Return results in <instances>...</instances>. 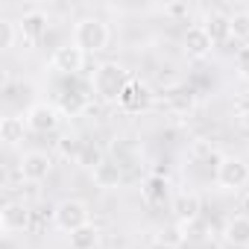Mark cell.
I'll use <instances>...</instances> for the list:
<instances>
[{"instance_id": "12", "label": "cell", "mask_w": 249, "mask_h": 249, "mask_svg": "<svg viewBox=\"0 0 249 249\" xmlns=\"http://www.w3.org/2000/svg\"><path fill=\"white\" fill-rule=\"evenodd\" d=\"M18 33H21V38H24L27 44L38 41V38L47 33V12H41V9H30V12H24L21 21H18Z\"/></svg>"}, {"instance_id": "10", "label": "cell", "mask_w": 249, "mask_h": 249, "mask_svg": "<svg viewBox=\"0 0 249 249\" xmlns=\"http://www.w3.org/2000/svg\"><path fill=\"white\" fill-rule=\"evenodd\" d=\"M153 103V91H150V85L147 82H141V79H132L129 85H126V91H123V97H120V108H126V111H141V108H147Z\"/></svg>"}, {"instance_id": "18", "label": "cell", "mask_w": 249, "mask_h": 249, "mask_svg": "<svg viewBox=\"0 0 249 249\" xmlns=\"http://www.w3.org/2000/svg\"><path fill=\"white\" fill-rule=\"evenodd\" d=\"M100 246V229L94 223L71 231V249H97Z\"/></svg>"}, {"instance_id": "6", "label": "cell", "mask_w": 249, "mask_h": 249, "mask_svg": "<svg viewBox=\"0 0 249 249\" xmlns=\"http://www.w3.org/2000/svg\"><path fill=\"white\" fill-rule=\"evenodd\" d=\"M18 170H21V179H24V182L38 185V182H44V179L50 176V170H53V159H50L44 150H30V153L21 156Z\"/></svg>"}, {"instance_id": "16", "label": "cell", "mask_w": 249, "mask_h": 249, "mask_svg": "<svg viewBox=\"0 0 249 249\" xmlns=\"http://www.w3.org/2000/svg\"><path fill=\"white\" fill-rule=\"evenodd\" d=\"M27 117H18V114H3L0 117V141L6 147H15L18 141H24L27 135Z\"/></svg>"}, {"instance_id": "14", "label": "cell", "mask_w": 249, "mask_h": 249, "mask_svg": "<svg viewBox=\"0 0 249 249\" xmlns=\"http://www.w3.org/2000/svg\"><path fill=\"white\" fill-rule=\"evenodd\" d=\"M223 240L234 249H249V217H229L223 226Z\"/></svg>"}, {"instance_id": "20", "label": "cell", "mask_w": 249, "mask_h": 249, "mask_svg": "<svg viewBox=\"0 0 249 249\" xmlns=\"http://www.w3.org/2000/svg\"><path fill=\"white\" fill-rule=\"evenodd\" d=\"M88 106V97L85 94H79V91H62V100H59V111H65V114H79L82 108Z\"/></svg>"}, {"instance_id": "5", "label": "cell", "mask_w": 249, "mask_h": 249, "mask_svg": "<svg viewBox=\"0 0 249 249\" xmlns=\"http://www.w3.org/2000/svg\"><path fill=\"white\" fill-rule=\"evenodd\" d=\"M85 59H88V53L71 41V44H62V47L53 50V56H50V68L59 71L62 76H79L82 68H85Z\"/></svg>"}, {"instance_id": "15", "label": "cell", "mask_w": 249, "mask_h": 249, "mask_svg": "<svg viewBox=\"0 0 249 249\" xmlns=\"http://www.w3.org/2000/svg\"><path fill=\"white\" fill-rule=\"evenodd\" d=\"M173 191H170V182L164 179V176H150L147 182H144V188H141V196H144V202L147 205H164V202H173V196H170Z\"/></svg>"}, {"instance_id": "2", "label": "cell", "mask_w": 249, "mask_h": 249, "mask_svg": "<svg viewBox=\"0 0 249 249\" xmlns=\"http://www.w3.org/2000/svg\"><path fill=\"white\" fill-rule=\"evenodd\" d=\"M73 44L82 47L85 53H100V50H106V44H108V27H106V21L97 18V15L79 18L76 27H73Z\"/></svg>"}, {"instance_id": "11", "label": "cell", "mask_w": 249, "mask_h": 249, "mask_svg": "<svg viewBox=\"0 0 249 249\" xmlns=\"http://www.w3.org/2000/svg\"><path fill=\"white\" fill-rule=\"evenodd\" d=\"M173 214L179 223H188V220H199V211H202V199L196 191H179L170 202Z\"/></svg>"}, {"instance_id": "23", "label": "cell", "mask_w": 249, "mask_h": 249, "mask_svg": "<svg viewBox=\"0 0 249 249\" xmlns=\"http://www.w3.org/2000/svg\"><path fill=\"white\" fill-rule=\"evenodd\" d=\"M15 36H18V27L6 18H0V50H9L15 44Z\"/></svg>"}, {"instance_id": "24", "label": "cell", "mask_w": 249, "mask_h": 249, "mask_svg": "<svg viewBox=\"0 0 249 249\" xmlns=\"http://www.w3.org/2000/svg\"><path fill=\"white\" fill-rule=\"evenodd\" d=\"M234 68H237V76L249 82V41L237 50V59H234Z\"/></svg>"}, {"instance_id": "1", "label": "cell", "mask_w": 249, "mask_h": 249, "mask_svg": "<svg viewBox=\"0 0 249 249\" xmlns=\"http://www.w3.org/2000/svg\"><path fill=\"white\" fill-rule=\"evenodd\" d=\"M129 82H132L129 71L123 68V65H117V62H100V65L94 68V76H91L94 94H97V100L106 103V106H117Z\"/></svg>"}, {"instance_id": "4", "label": "cell", "mask_w": 249, "mask_h": 249, "mask_svg": "<svg viewBox=\"0 0 249 249\" xmlns=\"http://www.w3.org/2000/svg\"><path fill=\"white\" fill-rule=\"evenodd\" d=\"M214 179H217V185L226 188V191H240V188H246V182H249V164H246L243 159H237V156H226V159H220Z\"/></svg>"}, {"instance_id": "19", "label": "cell", "mask_w": 249, "mask_h": 249, "mask_svg": "<svg viewBox=\"0 0 249 249\" xmlns=\"http://www.w3.org/2000/svg\"><path fill=\"white\" fill-rule=\"evenodd\" d=\"M194 103H196V97H194L191 88H173V91H167V106H170L173 111H179V114L191 111Z\"/></svg>"}, {"instance_id": "25", "label": "cell", "mask_w": 249, "mask_h": 249, "mask_svg": "<svg viewBox=\"0 0 249 249\" xmlns=\"http://www.w3.org/2000/svg\"><path fill=\"white\" fill-rule=\"evenodd\" d=\"M237 120H240V126L249 132V100H243V103H237Z\"/></svg>"}, {"instance_id": "21", "label": "cell", "mask_w": 249, "mask_h": 249, "mask_svg": "<svg viewBox=\"0 0 249 249\" xmlns=\"http://www.w3.org/2000/svg\"><path fill=\"white\" fill-rule=\"evenodd\" d=\"M106 159H103V153L94 147V144H85V150H82V156L76 159V164H82V167H88V170H94L97 164H103Z\"/></svg>"}, {"instance_id": "27", "label": "cell", "mask_w": 249, "mask_h": 249, "mask_svg": "<svg viewBox=\"0 0 249 249\" xmlns=\"http://www.w3.org/2000/svg\"><path fill=\"white\" fill-rule=\"evenodd\" d=\"M167 12H170V15H188L191 9H188L185 3H173V6H167Z\"/></svg>"}, {"instance_id": "22", "label": "cell", "mask_w": 249, "mask_h": 249, "mask_svg": "<svg viewBox=\"0 0 249 249\" xmlns=\"http://www.w3.org/2000/svg\"><path fill=\"white\" fill-rule=\"evenodd\" d=\"M231 38H249V12L231 15Z\"/></svg>"}, {"instance_id": "26", "label": "cell", "mask_w": 249, "mask_h": 249, "mask_svg": "<svg viewBox=\"0 0 249 249\" xmlns=\"http://www.w3.org/2000/svg\"><path fill=\"white\" fill-rule=\"evenodd\" d=\"M147 249H179L173 240H164V237H156V240H150L147 243Z\"/></svg>"}, {"instance_id": "17", "label": "cell", "mask_w": 249, "mask_h": 249, "mask_svg": "<svg viewBox=\"0 0 249 249\" xmlns=\"http://www.w3.org/2000/svg\"><path fill=\"white\" fill-rule=\"evenodd\" d=\"M91 176H94V185L97 188H103V191H111V188H117L120 185V179H123V173H120V164H114V161H103V164H97L94 170H91Z\"/></svg>"}, {"instance_id": "8", "label": "cell", "mask_w": 249, "mask_h": 249, "mask_svg": "<svg viewBox=\"0 0 249 249\" xmlns=\"http://www.w3.org/2000/svg\"><path fill=\"white\" fill-rule=\"evenodd\" d=\"M27 226H30V208L24 202H6L0 208V229H3V234L24 231Z\"/></svg>"}, {"instance_id": "13", "label": "cell", "mask_w": 249, "mask_h": 249, "mask_svg": "<svg viewBox=\"0 0 249 249\" xmlns=\"http://www.w3.org/2000/svg\"><path fill=\"white\" fill-rule=\"evenodd\" d=\"M202 30L208 33V38L217 44H226L231 41V15H223V12H208L205 21H202Z\"/></svg>"}, {"instance_id": "9", "label": "cell", "mask_w": 249, "mask_h": 249, "mask_svg": "<svg viewBox=\"0 0 249 249\" xmlns=\"http://www.w3.org/2000/svg\"><path fill=\"white\" fill-rule=\"evenodd\" d=\"M182 44H185V53H188L191 59H205V56H211V50H214V41L208 38V33L202 30V24H191V27L185 30Z\"/></svg>"}, {"instance_id": "3", "label": "cell", "mask_w": 249, "mask_h": 249, "mask_svg": "<svg viewBox=\"0 0 249 249\" xmlns=\"http://www.w3.org/2000/svg\"><path fill=\"white\" fill-rule=\"evenodd\" d=\"M53 223H56L59 231L71 234V231H76V229L91 223V211H88V205L82 199H62L56 205V211H53Z\"/></svg>"}, {"instance_id": "7", "label": "cell", "mask_w": 249, "mask_h": 249, "mask_svg": "<svg viewBox=\"0 0 249 249\" xmlns=\"http://www.w3.org/2000/svg\"><path fill=\"white\" fill-rule=\"evenodd\" d=\"M59 120H62V111L53 103H33L30 111H27V126L33 132H41V135L53 132L59 126Z\"/></svg>"}]
</instances>
